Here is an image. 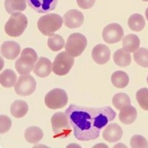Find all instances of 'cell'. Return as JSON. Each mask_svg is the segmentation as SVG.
Returning a JSON list of instances; mask_svg holds the SVG:
<instances>
[{"label": "cell", "instance_id": "obj_3", "mask_svg": "<svg viewBox=\"0 0 148 148\" xmlns=\"http://www.w3.org/2000/svg\"><path fill=\"white\" fill-rule=\"evenodd\" d=\"M38 60V56L34 49L25 48L15 63L16 70L20 75H27L34 68Z\"/></svg>", "mask_w": 148, "mask_h": 148}, {"label": "cell", "instance_id": "obj_28", "mask_svg": "<svg viewBox=\"0 0 148 148\" xmlns=\"http://www.w3.org/2000/svg\"><path fill=\"white\" fill-rule=\"evenodd\" d=\"M135 62L143 67H148V49L141 47L133 53Z\"/></svg>", "mask_w": 148, "mask_h": 148}, {"label": "cell", "instance_id": "obj_9", "mask_svg": "<svg viewBox=\"0 0 148 148\" xmlns=\"http://www.w3.org/2000/svg\"><path fill=\"white\" fill-rule=\"evenodd\" d=\"M36 88V82L31 75H21L14 85L17 94L22 96H30Z\"/></svg>", "mask_w": 148, "mask_h": 148}, {"label": "cell", "instance_id": "obj_35", "mask_svg": "<svg viewBox=\"0 0 148 148\" xmlns=\"http://www.w3.org/2000/svg\"><path fill=\"white\" fill-rule=\"evenodd\" d=\"M147 84H148V76H147Z\"/></svg>", "mask_w": 148, "mask_h": 148}, {"label": "cell", "instance_id": "obj_2", "mask_svg": "<svg viewBox=\"0 0 148 148\" xmlns=\"http://www.w3.org/2000/svg\"><path fill=\"white\" fill-rule=\"evenodd\" d=\"M51 125L54 138H65L71 135L72 126L67 114L63 112L56 113L51 117Z\"/></svg>", "mask_w": 148, "mask_h": 148}, {"label": "cell", "instance_id": "obj_13", "mask_svg": "<svg viewBox=\"0 0 148 148\" xmlns=\"http://www.w3.org/2000/svg\"><path fill=\"white\" fill-rule=\"evenodd\" d=\"M123 135L122 129L116 123H111L103 130V138L110 143H115L119 141Z\"/></svg>", "mask_w": 148, "mask_h": 148}, {"label": "cell", "instance_id": "obj_31", "mask_svg": "<svg viewBox=\"0 0 148 148\" xmlns=\"http://www.w3.org/2000/svg\"><path fill=\"white\" fill-rule=\"evenodd\" d=\"M12 122L8 116L1 115L0 116V133H7L11 127Z\"/></svg>", "mask_w": 148, "mask_h": 148}, {"label": "cell", "instance_id": "obj_4", "mask_svg": "<svg viewBox=\"0 0 148 148\" xmlns=\"http://www.w3.org/2000/svg\"><path fill=\"white\" fill-rule=\"evenodd\" d=\"M63 18L56 14H48L40 17L37 22V27L45 36H51L62 27Z\"/></svg>", "mask_w": 148, "mask_h": 148}, {"label": "cell", "instance_id": "obj_25", "mask_svg": "<svg viewBox=\"0 0 148 148\" xmlns=\"http://www.w3.org/2000/svg\"><path fill=\"white\" fill-rule=\"evenodd\" d=\"M128 26L132 30L139 32L144 29L145 26V19L143 16L135 14L130 16L128 19Z\"/></svg>", "mask_w": 148, "mask_h": 148}, {"label": "cell", "instance_id": "obj_11", "mask_svg": "<svg viewBox=\"0 0 148 148\" xmlns=\"http://www.w3.org/2000/svg\"><path fill=\"white\" fill-rule=\"evenodd\" d=\"M59 0H27L29 6L39 14H46L56 8Z\"/></svg>", "mask_w": 148, "mask_h": 148}, {"label": "cell", "instance_id": "obj_5", "mask_svg": "<svg viewBox=\"0 0 148 148\" xmlns=\"http://www.w3.org/2000/svg\"><path fill=\"white\" fill-rule=\"evenodd\" d=\"M28 20L25 14L20 12L11 14L5 25V33L11 37L22 35L27 27Z\"/></svg>", "mask_w": 148, "mask_h": 148}, {"label": "cell", "instance_id": "obj_26", "mask_svg": "<svg viewBox=\"0 0 148 148\" xmlns=\"http://www.w3.org/2000/svg\"><path fill=\"white\" fill-rule=\"evenodd\" d=\"M112 102L116 109L121 110L125 107L131 104V100L125 92H119L113 96Z\"/></svg>", "mask_w": 148, "mask_h": 148}, {"label": "cell", "instance_id": "obj_14", "mask_svg": "<svg viewBox=\"0 0 148 148\" xmlns=\"http://www.w3.org/2000/svg\"><path fill=\"white\" fill-rule=\"evenodd\" d=\"M110 57V51L105 45L99 44L93 47L92 51V58L99 64H106Z\"/></svg>", "mask_w": 148, "mask_h": 148}, {"label": "cell", "instance_id": "obj_34", "mask_svg": "<svg viewBox=\"0 0 148 148\" xmlns=\"http://www.w3.org/2000/svg\"><path fill=\"white\" fill-rule=\"evenodd\" d=\"M142 1H144V2H148V0H142Z\"/></svg>", "mask_w": 148, "mask_h": 148}, {"label": "cell", "instance_id": "obj_8", "mask_svg": "<svg viewBox=\"0 0 148 148\" xmlns=\"http://www.w3.org/2000/svg\"><path fill=\"white\" fill-rule=\"evenodd\" d=\"M73 64V57L66 51H63L56 56L53 63V71L58 76H64L70 72Z\"/></svg>", "mask_w": 148, "mask_h": 148}, {"label": "cell", "instance_id": "obj_33", "mask_svg": "<svg viewBox=\"0 0 148 148\" xmlns=\"http://www.w3.org/2000/svg\"><path fill=\"white\" fill-rule=\"evenodd\" d=\"M145 16H146V18L148 21V8L146 9V11H145Z\"/></svg>", "mask_w": 148, "mask_h": 148}, {"label": "cell", "instance_id": "obj_12", "mask_svg": "<svg viewBox=\"0 0 148 148\" xmlns=\"http://www.w3.org/2000/svg\"><path fill=\"white\" fill-rule=\"evenodd\" d=\"M84 20L83 14L76 9L68 10L64 15V25L68 28H77L82 25Z\"/></svg>", "mask_w": 148, "mask_h": 148}, {"label": "cell", "instance_id": "obj_19", "mask_svg": "<svg viewBox=\"0 0 148 148\" xmlns=\"http://www.w3.org/2000/svg\"><path fill=\"white\" fill-rule=\"evenodd\" d=\"M44 136L42 129L38 127H30L27 128L25 133L26 141L30 144H36L41 141Z\"/></svg>", "mask_w": 148, "mask_h": 148}, {"label": "cell", "instance_id": "obj_29", "mask_svg": "<svg viewBox=\"0 0 148 148\" xmlns=\"http://www.w3.org/2000/svg\"><path fill=\"white\" fill-rule=\"evenodd\" d=\"M136 100L144 110L148 111V89L141 88L136 92Z\"/></svg>", "mask_w": 148, "mask_h": 148}, {"label": "cell", "instance_id": "obj_18", "mask_svg": "<svg viewBox=\"0 0 148 148\" xmlns=\"http://www.w3.org/2000/svg\"><path fill=\"white\" fill-rule=\"evenodd\" d=\"M27 0H5V8L9 14H13L25 10Z\"/></svg>", "mask_w": 148, "mask_h": 148}, {"label": "cell", "instance_id": "obj_30", "mask_svg": "<svg viewBox=\"0 0 148 148\" xmlns=\"http://www.w3.org/2000/svg\"><path fill=\"white\" fill-rule=\"evenodd\" d=\"M130 146L133 148H147L148 142L142 136L135 135L130 139Z\"/></svg>", "mask_w": 148, "mask_h": 148}, {"label": "cell", "instance_id": "obj_7", "mask_svg": "<svg viewBox=\"0 0 148 148\" xmlns=\"http://www.w3.org/2000/svg\"><path fill=\"white\" fill-rule=\"evenodd\" d=\"M46 106L50 109L63 108L68 102L67 92L60 88H55L48 92L45 97Z\"/></svg>", "mask_w": 148, "mask_h": 148}, {"label": "cell", "instance_id": "obj_15", "mask_svg": "<svg viewBox=\"0 0 148 148\" xmlns=\"http://www.w3.org/2000/svg\"><path fill=\"white\" fill-rule=\"evenodd\" d=\"M53 71V64L51 60L45 57L38 59L34 68V73L41 78H45L49 76Z\"/></svg>", "mask_w": 148, "mask_h": 148}, {"label": "cell", "instance_id": "obj_32", "mask_svg": "<svg viewBox=\"0 0 148 148\" xmlns=\"http://www.w3.org/2000/svg\"><path fill=\"white\" fill-rule=\"evenodd\" d=\"M78 5L82 9H90L94 5L96 0H76Z\"/></svg>", "mask_w": 148, "mask_h": 148}, {"label": "cell", "instance_id": "obj_17", "mask_svg": "<svg viewBox=\"0 0 148 148\" xmlns=\"http://www.w3.org/2000/svg\"><path fill=\"white\" fill-rule=\"evenodd\" d=\"M137 118V111L131 104L125 107L119 113V119L125 125H130L134 122Z\"/></svg>", "mask_w": 148, "mask_h": 148}, {"label": "cell", "instance_id": "obj_22", "mask_svg": "<svg viewBox=\"0 0 148 148\" xmlns=\"http://www.w3.org/2000/svg\"><path fill=\"white\" fill-rule=\"evenodd\" d=\"M123 48L130 53L136 51L140 45V39L138 36L135 34H128L125 36L122 40Z\"/></svg>", "mask_w": 148, "mask_h": 148}, {"label": "cell", "instance_id": "obj_6", "mask_svg": "<svg viewBox=\"0 0 148 148\" xmlns=\"http://www.w3.org/2000/svg\"><path fill=\"white\" fill-rule=\"evenodd\" d=\"M88 41L83 34L79 33L72 34L67 38L65 44V51L73 57H77L82 55L87 47Z\"/></svg>", "mask_w": 148, "mask_h": 148}, {"label": "cell", "instance_id": "obj_1", "mask_svg": "<svg viewBox=\"0 0 148 148\" xmlns=\"http://www.w3.org/2000/svg\"><path fill=\"white\" fill-rule=\"evenodd\" d=\"M65 113L71 121L75 138L84 141L99 138L101 130L116 116L110 107L90 108L76 104H71Z\"/></svg>", "mask_w": 148, "mask_h": 148}, {"label": "cell", "instance_id": "obj_10", "mask_svg": "<svg viewBox=\"0 0 148 148\" xmlns=\"http://www.w3.org/2000/svg\"><path fill=\"white\" fill-rule=\"evenodd\" d=\"M123 36V28L117 23L109 24L104 27L102 32L103 39L108 44H116L121 41Z\"/></svg>", "mask_w": 148, "mask_h": 148}, {"label": "cell", "instance_id": "obj_24", "mask_svg": "<svg viewBox=\"0 0 148 148\" xmlns=\"http://www.w3.org/2000/svg\"><path fill=\"white\" fill-rule=\"evenodd\" d=\"M111 82L116 88H125L129 84V77L124 71H116L111 76Z\"/></svg>", "mask_w": 148, "mask_h": 148}, {"label": "cell", "instance_id": "obj_23", "mask_svg": "<svg viewBox=\"0 0 148 148\" xmlns=\"http://www.w3.org/2000/svg\"><path fill=\"white\" fill-rule=\"evenodd\" d=\"M17 76L14 71L6 69L0 74V83L5 88H11L16 83Z\"/></svg>", "mask_w": 148, "mask_h": 148}, {"label": "cell", "instance_id": "obj_16", "mask_svg": "<svg viewBox=\"0 0 148 148\" xmlns=\"http://www.w3.org/2000/svg\"><path fill=\"white\" fill-rule=\"evenodd\" d=\"M21 47L17 42L7 41L1 46V53L8 60H14L20 53Z\"/></svg>", "mask_w": 148, "mask_h": 148}, {"label": "cell", "instance_id": "obj_27", "mask_svg": "<svg viewBox=\"0 0 148 148\" xmlns=\"http://www.w3.org/2000/svg\"><path fill=\"white\" fill-rule=\"evenodd\" d=\"M64 40L62 36L59 34H53L50 36L47 41L49 48L53 51H59L64 47Z\"/></svg>", "mask_w": 148, "mask_h": 148}, {"label": "cell", "instance_id": "obj_21", "mask_svg": "<svg viewBox=\"0 0 148 148\" xmlns=\"http://www.w3.org/2000/svg\"><path fill=\"white\" fill-rule=\"evenodd\" d=\"M28 105L27 102L22 100H16L10 106V113L15 118H22L27 114Z\"/></svg>", "mask_w": 148, "mask_h": 148}, {"label": "cell", "instance_id": "obj_20", "mask_svg": "<svg viewBox=\"0 0 148 148\" xmlns=\"http://www.w3.org/2000/svg\"><path fill=\"white\" fill-rule=\"evenodd\" d=\"M113 60L115 63L120 67H127L132 62L131 55L125 49H119L113 55Z\"/></svg>", "mask_w": 148, "mask_h": 148}]
</instances>
